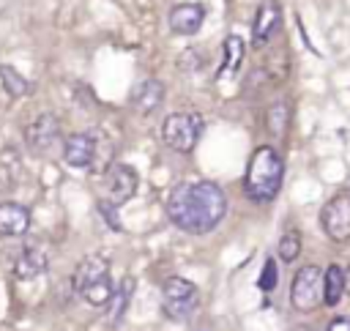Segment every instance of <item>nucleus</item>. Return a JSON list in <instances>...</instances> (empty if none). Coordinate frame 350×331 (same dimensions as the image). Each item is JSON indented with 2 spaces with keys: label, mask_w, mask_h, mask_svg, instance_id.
Returning <instances> with one entry per match:
<instances>
[{
  "label": "nucleus",
  "mask_w": 350,
  "mask_h": 331,
  "mask_svg": "<svg viewBox=\"0 0 350 331\" xmlns=\"http://www.w3.org/2000/svg\"><path fill=\"white\" fill-rule=\"evenodd\" d=\"M287 120H290V104H287V101L271 104V109H268V115H265V123H268V131H271L273 137H284Z\"/></svg>",
  "instance_id": "a211bd4d"
},
{
  "label": "nucleus",
  "mask_w": 350,
  "mask_h": 331,
  "mask_svg": "<svg viewBox=\"0 0 350 331\" xmlns=\"http://www.w3.org/2000/svg\"><path fill=\"white\" fill-rule=\"evenodd\" d=\"M282 178H284V161L279 150L271 145H262L249 159L243 186L254 202H271L282 189Z\"/></svg>",
  "instance_id": "f03ea898"
},
{
  "label": "nucleus",
  "mask_w": 350,
  "mask_h": 331,
  "mask_svg": "<svg viewBox=\"0 0 350 331\" xmlns=\"http://www.w3.org/2000/svg\"><path fill=\"white\" fill-rule=\"evenodd\" d=\"M57 134H60V123H57V118L49 115V112L38 115V118L25 129V140H27V145H30L36 153H46V150L55 145Z\"/></svg>",
  "instance_id": "9d476101"
},
{
  "label": "nucleus",
  "mask_w": 350,
  "mask_h": 331,
  "mask_svg": "<svg viewBox=\"0 0 350 331\" xmlns=\"http://www.w3.org/2000/svg\"><path fill=\"white\" fill-rule=\"evenodd\" d=\"M46 268V254L41 252V249H25L16 260H14V274L19 276V279H33V276H38L41 271Z\"/></svg>",
  "instance_id": "dca6fc26"
},
{
  "label": "nucleus",
  "mask_w": 350,
  "mask_h": 331,
  "mask_svg": "<svg viewBox=\"0 0 350 331\" xmlns=\"http://www.w3.org/2000/svg\"><path fill=\"white\" fill-rule=\"evenodd\" d=\"M246 57V44L241 36H227L224 38V63L221 68L216 71V82H224V79H235L238 71H241V63Z\"/></svg>",
  "instance_id": "4468645a"
},
{
  "label": "nucleus",
  "mask_w": 350,
  "mask_h": 331,
  "mask_svg": "<svg viewBox=\"0 0 350 331\" xmlns=\"http://www.w3.org/2000/svg\"><path fill=\"white\" fill-rule=\"evenodd\" d=\"M202 137V118L197 112H172L161 123V140L167 148L178 153L194 150L197 140Z\"/></svg>",
  "instance_id": "7ed1b4c3"
},
{
  "label": "nucleus",
  "mask_w": 350,
  "mask_h": 331,
  "mask_svg": "<svg viewBox=\"0 0 350 331\" xmlns=\"http://www.w3.org/2000/svg\"><path fill=\"white\" fill-rule=\"evenodd\" d=\"M98 142H101V137L93 134V131L68 134L66 145H63L66 164H71V167H90L96 161V156H98Z\"/></svg>",
  "instance_id": "0eeeda50"
},
{
  "label": "nucleus",
  "mask_w": 350,
  "mask_h": 331,
  "mask_svg": "<svg viewBox=\"0 0 350 331\" xmlns=\"http://www.w3.org/2000/svg\"><path fill=\"white\" fill-rule=\"evenodd\" d=\"M30 227V211L19 202H0V235L16 238Z\"/></svg>",
  "instance_id": "ddd939ff"
},
{
  "label": "nucleus",
  "mask_w": 350,
  "mask_h": 331,
  "mask_svg": "<svg viewBox=\"0 0 350 331\" xmlns=\"http://www.w3.org/2000/svg\"><path fill=\"white\" fill-rule=\"evenodd\" d=\"M323 295V271L317 265H304L298 268L293 287H290V301L298 312H309L320 304Z\"/></svg>",
  "instance_id": "39448f33"
},
{
  "label": "nucleus",
  "mask_w": 350,
  "mask_h": 331,
  "mask_svg": "<svg viewBox=\"0 0 350 331\" xmlns=\"http://www.w3.org/2000/svg\"><path fill=\"white\" fill-rule=\"evenodd\" d=\"M161 293H164V312L175 320L189 317L197 306V287H194V282H189L183 276H170L164 282Z\"/></svg>",
  "instance_id": "423d86ee"
},
{
  "label": "nucleus",
  "mask_w": 350,
  "mask_h": 331,
  "mask_svg": "<svg viewBox=\"0 0 350 331\" xmlns=\"http://www.w3.org/2000/svg\"><path fill=\"white\" fill-rule=\"evenodd\" d=\"M345 287H347V276L342 265H328V271L323 274V301L328 306H336L339 298L345 295Z\"/></svg>",
  "instance_id": "f3484780"
},
{
  "label": "nucleus",
  "mask_w": 350,
  "mask_h": 331,
  "mask_svg": "<svg viewBox=\"0 0 350 331\" xmlns=\"http://www.w3.org/2000/svg\"><path fill=\"white\" fill-rule=\"evenodd\" d=\"M227 213V194L213 181L178 183L167 197V216L175 227L191 235L211 233Z\"/></svg>",
  "instance_id": "f257e3e1"
},
{
  "label": "nucleus",
  "mask_w": 350,
  "mask_h": 331,
  "mask_svg": "<svg viewBox=\"0 0 350 331\" xmlns=\"http://www.w3.org/2000/svg\"><path fill=\"white\" fill-rule=\"evenodd\" d=\"M0 79H3V88H5L8 96H25L30 90L27 79L16 68H11V66H0Z\"/></svg>",
  "instance_id": "aec40b11"
},
{
  "label": "nucleus",
  "mask_w": 350,
  "mask_h": 331,
  "mask_svg": "<svg viewBox=\"0 0 350 331\" xmlns=\"http://www.w3.org/2000/svg\"><path fill=\"white\" fill-rule=\"evenodd\" d=\"M131 107L139 112V115H150L153 109H159L161 107V101H164V82L161 79H142L134 90H131Z\"/></svg>",
  "instance_id": "f8f14e48"
},
{
  "label": "nucleus",
  "mask_w": 350,
  "mask_h": 331,
  "mask_svg": "<svg viewBox=\"0 0 350 331\" xmlns=\"http://www.w3.org/2000/svg\"><path fill=\"white\" fill-rule=\"evenodd\" d=\"M107 276H109V263L104 257H98V254H90L74 271V290L82 293L85 287H90V284H96V282H101Z\"/></svg>",
  "instance_id": "2eb2a0df"
},
{
  "label": "nucleus",
  "mask_w": 350,
  "mask_h": 331,
  "mask_svg": "<svg viewBox=\"0 0 350 331\" xmlns=\"http://www.w3.org/2000/svg\"><path fill=\"white\" fill-rule=\"evenodd\" d=\"M279 257L284 263H293L298 254H301V233L298 230H287L282 238H279Z\"/></svg>",
  "instance_id": "412c9836"
},
{
  "label": "nucleus",
  "mask_w": 350,
  "mask_h": 331,
  "mask_svg": "<svg viewBox=\"0 0 350 331\" xmlns=\"http://www.w3.org/2000/svg\"><path fill=\"white\" fill-rule=\"evenodd\" d=\"M134 295V279L131 276H126L123 282H120V287L115 290V295H112V315H109V320L112 323H118L120 317H123V312H126V306H129V298Z\"/></svg>",
  "instance_id": "6ab92c4d"
},
{
  "label": "nucleus",
  "mask_w": 350,
  "mask_h": 331,
  "mask_svg": "<svg viewBox=\"0 0 350 331\" xmlns=\"http://www.w3.org/2000/svg\"><path fill=\"white\" fill-rule=\"evenodd\" d=\"M137 191V172L129 164H112L107 170V200L109 205H123Z\"/></svg>",
  "instance_id": "6e6552de"
},
{
  "label": "nucleus",
  "mask_w": 350,
  "mask_h": 331,
  "mask_svg": "<svg viewBox=\"0 0 350 331\" xmlns=\"http://www.w3.org/2000/svg\"><path fill=\"white\" fill-rule=\"evenodd\" d=\"M260 290H273L276 287V263L273 260H265V265H262V274H260Z\"/></svg>",
  "instance_id": "4be33fe9"
},
{
  "label": "nucleus",
  "mask_w": 350,
  "mask_h": 331,
  "mask_svg": "<svg viewBox=\"0 0 350 331\" xmlns=\"http://www.w3.org/2000/svg\"><path fill=\"white\" fill-rule=\"evenodd\" d=\"M279 25H282V8H279V3L276 0L260 3L257 14H254V22H252V44H254V49H262L271 41V36L276 33Z\"/></svg>",
  "instance_id": "1a4fd4ad"
},
{
  "label": "nucleus",
  "mask_w": 350,
  "mask_h": 331,
  "mask_svg": "<svg viewBox=\"0 0 350 331\" xmlns=\"http://www.w3.org/2000/svg\"><path fill=\"white\" fill-rule=\"evenodd\" d=\"M202 19H205V5L200 3H178L170 11V27L178 36H194L202 27Z\"/></svg>",
  "instance_id": "9b49d317"
},
{
  "label": "nucleus",
  "mask_w": 350,
  "mask_h": 331,
  "mask_svg": "<svg viewBox=\"0 0 350 331\" xmlns=\"http://www.w3.org/2000/svg\"><path fill=\"white\" fill-rule=\"evenodd\" d=\"M320 224L331 241H336V243L350 241V191H336L323 205Z\"/></svg>",
  "instance_id": "20e7f679"
},
{
  "label": "nucleus",
  "mask_w": 350,
  "mask_h": 331,
  "mask_svg": "<svg viewBox=\"0 0 350 331\" xmlns=\"http://www.w3.org/2000/svg\"><path fill=\"white\" fill-rule=\"evenodd\" d=\"M325 331H350V317H336V320H331Z\"/></svg>",
  "instance_id": "5701e85b"
}]
</instances>
